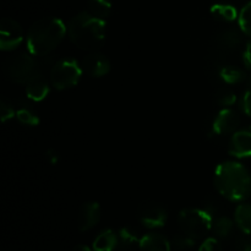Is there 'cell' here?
<instances>
[{"instance_id": "1", "label": "cell", "mask_w": 251, "mask_h": 251, "mask_svg": "<svg viewBox=\"0 0 251 251\" xmlns=\"http://www.w3.org/2000/svg\"><path fill=\"white\" fill-rule=\"evenodd\" d=\"M215 186L229 201L240 202L251 194V176L239 162H222L215 169Z\"/></svg>"}, {"instance_id": "2", "label": "cell", "mask_w": 251, "mask_h": 251, "mask_svg": "<svg viewBox=\"0 0 251 251\" xmlns=\"http://www.w3.org/2000/svg\"><path fill=\"white\" fill-rule=\"evenodd\" d=\"M68 27L60 19L43 17L34 22L27 33V49L32 55L50 54L63 42Z\"/></svg>"}, {"instance_id": "3", "label": "cell", "mask_w": 251, "mask_h": 251, "mask_svg": "<svg viewBox=\"0 0 251 251\" xmlns=\"http://www.w3.org/2000/svg\"><path fill=\"white\" fill-rule=\"evenodd\" d=\"M105 20L98 19L88 11L80 12L70 20L68 33L71 42L81 49H93L100 46L105 37Z\"/></svg>"}, {"instance_id": "4", "label": "cell", "mask_w": 251, "mask_h": 251, "mask_svg": "<svg viewBox=\"0 0 251 251\" xmlns=\"http://www.w3.org/2000/svg\"><path fill=\"white\" fill-rule=\"evenodd\" d=\"M178 223L181 233L198 240L212 229L213 220L208 211L201 208H185L179 213Z\"/></svg>"}, {"instance_id": "5", "label": "cell", "mask_w": 251, "mask_h": 251, "mask_svg": "<svg viewBox=\"0 0 251 251\" xmlns=\"http://www.w3.org/2000/svg\"><path fill=\"white\" fill-rule=\"evenodd\" d=\"M82 71V66L74 59H61L51 68V86L60 91L74 87L80 81Z\"/></svg>"}, {"instance_id": "6", "label": "cell", "mask_w": 251, "mask_h": 251, "mask_svg": "<svg viewBox=\"0 0 251 251\" xmlns=\"http://www.w3.org/2000/svg\"><path fill=\"white\" fill-rule=\"evenodd\" d=\"M7 77L16 83H27V81L37 73L36 61L32 54L21 53L12 56L5 65Z\"/></svg>"}, {"instance_id": "7", "label": "cell", "mask_w": 251, "mask_h": 251, "mask_svg": "<svg viewBox=\"0 0 251 251\" xmlns=\"http://www.w3.org/2000/svg\"><path fill=\"white\" fill-rule=\"evenodd\" d=\"M24 41V32L17 21L4 17L0 21V48L4 51H12Z\"/></svg>"}, {"instance_id": "8", "label": "cell", "mask_w": 251, "mask_h": 251, "mask_svg": "<svg viewBox=\"0 0 251 251\" xmlns=\"http://www.w3.org/2000/svg\"><path fill=\"white\" fill-rule=\"evenodd\" d=\"M139 220L149 229H158L167 222V212L163 206L156 202H146L140 207Z\"/></svg>"}, {"instance_id": "9", "label": "cell", "mask_w": 251, "mask_h": 251, "mask_svg": "<svg viewBox=\"0 0 251 251\" xmlns=\"http://www.w3.org/2000/svg\"><path fill=\"white\" fill-rule=\"evenodd\" d=\"M239 124V114L230 108H225L216 115L212 123V131L216 135L234 134Z\"/></svg>"}, {"instance_id": "10", "label": "cell", "mask_w": 251, "mask_h": 251, "mask_svg": "<svg viewBox=\"0 0 251 251\" xmlns=\"http://www.w3.org/2000/svg\"><path fill=\"white\" fill-rule=\"evenodd\" d=\"M230 156L237 158H248L251 157V126L247 129L237 130L232 135L228 146Z\"/></svg>"}, {"instance_id": "11", "label": "cell", "mask_w": 251, "mask_h": 251, "mask_svg": "<svg viewBox=\"0 0 251 251\" xmlns=\"http://www.w3.org/2000/svg\"><path fill=\"white\" fill-rule=\"evenodd\" d=\"M82 69L92 77H103L110 71V61L100 53H91L83 59Z\"/></svg>"}, {"instance_id": "12", "label": "cell", "mask_w": 251, "mask_h": 251, "mask_svg": "<svg viewBox=\"0 0 251 251\" xmlns=\"http://www.w3.org/2000/svg\"><path fill=\"white\" fill-rule=\"evenodd\" d=\"M100 220V206L96 201L85 202L81 207L80 218H78V227L82 232L92 229L97 226Z\"/></svg>"}, {"instance_id": "13", "label": "cell", "mask_w": 251, "mask_h": 251, "mask_svg": "<svg viewBox=\"0 0 251 251\" xmlns=\"http://www.w3.org/2000/svg\"><path fill=\"white\" fill-rule=\"evenodd\" d=\"M49 83L42 74L36 73L26 83V95L34 102H41L48 96Z\"/></svg>"}, {"instance_id": "14", "label": "cell", "mask_w": 251, "mask_h": 251, "mask_svg": "<svg viewBox=\"0 0 251 251\" xmlns=\"http://www.w3.org/2000/svg\"><path fill=\"white\" fill-rule=\"evenodd\" d=\"M139 248L141 251H171L169 240L159 233H150L140 240Z\"/></svg>"}, {"instance_id": "15", "label": "cell", "mask_w": 251, "mask_h": 251, "mask_svg": "<svg viewBox=\"0 0 251 251\" xmlns=\"http://www.w3.org/2000/svg\"><path fill=\"white\" fill-rule=\"evenodd\" d=\"M119 244L118 234L113 230L108 229L97 235L93 242V250L95 251H113Z\"/></svg>"}, {"instance_id": "16", "label": "cell", "mask_w": 251, "mask_h": 251, "mask_svg": "<svg viewBox=\"0 0 251 251\" xmlns=\"http://www.w3.org/2000/svg\"><path fill=\"white\" fill-rule=\"evenodd\" d=\"M235 223L238 228L245 234L251 233V205L250 203H240L235 208L234 212Z\"/></svg>"}, {"instance_id": "17", "label": "cell", "mask_w": 251, "mask_h": 251, "mask_svg": "<svg viewBox=\"0 0 251 251\" xmlns=\"http://www.w3.org/2000/svg\"><path fill=\"white\" fill-rule=\"evenodd\" d=\"M118 240H119V245L122 247V249L131 250L140 244L141 238H139V235L136 234L134 229L124 227L118 232Z\"/></svg>"}, {"instance_id": "18", "label": "cell", "mask_w": 251, "mask_h": 251, "mask_svg": "<svg viewBox=\"0 0 251 251\" xmlns=\"http://www.w3.org/2000/svg\"><path fill=\"white\" fill-rule=\"evenodd\" d=\"M87 11L98 19L107 20L112 12V2L110 0H88Z\"/></svg>"}, {"instance_id": "19", "label": "cell", "mask_w": 251, "mask_h": 251, "mask_svg": "<svg viewBox=\"0 0 251 251\" xmlns=\"http://www.w3.org/2000/svg\"><path fill=\"white\" fill-rule=\"evenodd\" d=\"M220 77L228 85H235L245 80V73L237 66L227 65L220 70Z\"/></svg>"}, {"instance_id": "20", "label": "cell", "mask_w": 251, "mask_h": 251, "mask_svg": "<svg viewBox=\"0 0 251 251\" xmlns=\"http://www.w3.org/2000/svg\"><path fill=\"white\" fill-rule=\"evenodd\" d=\"M211 12L215 17L222 21L232 22L239 17L237 9L229 4H216L211 7Z\"/></svg>"}, {"instance_id": "21", "label": "cell", "mask_w": 251, "mask_h": 251, "mask_svg": "<svg viewBox=\"0 0 251 251\" xmlns=\"http://www.w3.org/2000/svg\"><path fill=\"white\" fill-rule=\"evenodd\" d=\"M233 228H234V222L228 217H218L212 226L216 237L221 239L229 237L233 232Z\"/></svg>"}, {"instance_id": "22", "label": "cell", "mask_w": 251, "mask_h": 251, "mask_svg": "<svg viewBox=\"0 0 251 251\" xmlns=\"http://www.w3.org/2000/svg\"><path fill=\"white\" fill-rule=\"evenodd\" d=\"M240 43H242V36L239 32L234 29H228L220 36V44L225 48H237Z\"/></svg>"}, {"instance_id": "23", "label": "cell", "mask_w": 251, "mask_h": 251, "mask_svg": "<svg viewBox=\"0 0 251 251\" xmlns=\"http://www.w3.org/2000/svg\"><path fill=\"white\" fill-rule=\"evenodd\" d=\"M16 119L26 126H37L41 122L38 115L28 108H20L16 110Z\"/></svg>"}, {"instance_id": "24", "label": "cell", "mask_w": 251, "mask_h": 251, "mask_svg": "<svg viewBox=\"0 0 251 251\" xmlns=\"http://www.w3.org/2000/svg\"><path fill=\"white\" fill-rule=\"evenodd\" d=\"M238 24L243 33L251 38V1L248 2L239 12Z\"/></svg>"}, {"instance_id": "25", "label": "cell", "mask_w": 251, "mask_h": 251, "mask_svg": "<svg viewBox=\"0 0 251 251\" xmlns=\"http://www.w3.org/2000/svg\"><path fill=\"white\" fill-rule=\"evenodd\" d=\"M196 239H194L190 235L185 234V233H181V234L176 235L173 239V245L178 250H189L191 248H194L195 245Z\"/></svg>"}, {"instance_id": "26", "label": "cell", "mask_w": 251, "mask_h": 251, "mask_svg": "<svg viewBox=\"0 0 251 251\" xmlns=\"http://www.w3.org/2000/svg\"><path fill=\"white\" fill-rule=\"evenodd\" d=\"M216 100H217L218 104L225 108H228L237 103V95L230 90H222L221 92H218Z\"/></svg>"}, {"instance_id": "27", "label": "cell", "mask_w": 251, "mask_h": 251, "mask_svg": "<svg viewBox=\"0 0 251 251\" xmlns=\"http://www.w3.org/2000/svg\"><path fill=\"white\" fill-rule=\"evenodd\" d=\"M14 117H16V112L12 108V105L5 100H0V119H1V122L5 123Z\"/></svg>"}, {"instance_id": "28", "label": "cell", "mask_w": 251, "mask_h": 251, "mask_svg": "<svg viewBox=\"0 0 251 251\" xmlns=\"http://www.w3.org/2000/svg\"><path fill=\"white\" fill-rule=\"evenodd\" d=\"M198 251H222V247L217 238H207L203 240Z\"/></svg>"}, {"instance_id": "29", "label": "cell", "mask_w": 251, "mask_h": 251, "mask_svg": "<svg viewBox=\"0 0 251 251\" xmlns=\"http://www.w3.org/2000/svg\"><path fill=\"white\" fill-rule=\"evenodd\" d=\"M240 108H242L243 113L247 114L248 117H251V90L249 88L245 91L243 95L242 100H240Z\"/></svg>"}, {"instance_id": "30", "label": "cell", "mask_w": 251, "mask_h": 251, "mask_svg": "<svg viewBox=\"0 0 251 251\" xmlns=\"http://www.w3.org/2000/svg\"><path fill=\"white\" fill-rule=\"evenodd\" d=\"M233 251H251V240L248 238H238L233 244Z\"/></svg>"}, {"instance_id": "31", "label": "cell", "mask_w": 251, "mask_h": 251, "mask_svg": "<svg viewBox=\"0 0 251 251\" xmlns=\"http://www.w3.org/2000/svg\"><path fill=\"white\" fill-rule=\"evenodd\" d=\"M46 157H47V159H48V162L50 164H56L59 161H60V156H59V152H56L55 150H53V149H50V150H48V151H47Z\"/></svg>"}, {"instance_id": "32", "label": "cell", "mask_w": 251, "mask_h": 251, "mask_svg": "<svg viewBox=\"0 0 251 251\" xmlns=\"http://www.w3.org/2000/svg\"><path fill=\"white\" fill-rule=\"evenodd\" d=\"M243 60L248 68L251 69V41L248 42L244 51H243Z\"/></svg>"}, {"instance_id": "33", "label": "cell", "mask_w": 251, "mask_h": 251, "mask_svg": "<svg viewBox=\"0 0 251 251\" xmlns=\"http://www.w3.org/2000/svg\"><path fill=\"white\" fill-rule=\"evenodd\" d=\"M73 251H92L91 248H88L87 245H83V244H78L74 248Z\"/></svg>"}]
</instances>
